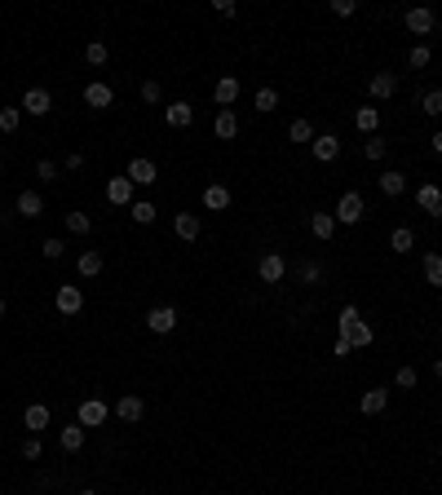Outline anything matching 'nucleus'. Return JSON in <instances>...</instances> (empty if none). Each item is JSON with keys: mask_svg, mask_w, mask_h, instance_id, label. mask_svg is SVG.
Here are the masks:
<instances>
[{"mask_svg": "<svg viewBox=\"0 0 442 495\" xmlns=\"http://www.w3.org/2000/svg\"><path fill=\"white\" fill-rule=\"evenodd\" d=\"M23 111H27V115H49V111H54V97H49V89H27Z\"/></svg>", "mask_w": 442, "mask_h": 495, "instance_id": "nucleus-10", "label": "nucleus"}, {"mask_svg": "<svg viewBox=\"0 0 442 495\" xmlns=\"http://www.w3.org/2000/svg\"><path fill=\"white\" fill-rule=\"evenodd\" d=\"M212 9H217L221 18H235V0H212Z\"/></svg>", "mask_w": 442, "mask_h": 495, "instance_id": "nucleus-47", "label": "nucleus"}, {"mask_svg": "<svg viewBox=\"0 0 442 495\" xmlns=\"http://www.w3.org/2000/svg\"><path fill=\"white\" fill-rule=\"evenodd\" d=\"M75 270H80V274H85V279H93V274H102V252H93V248H89V252H80V261H75Z\"/></svg>", "mask_w": 442, "mask_h": 495, "instance_id": "nucleus-27", "label": "nucleus"}, {"mask_svg": "<svg viewBox=\"0 0 442 495\" xmlns=\"http://www.w3.org/2000/svg\"><path fill=\"white\" fill-rule=\"evenodd\" d=\"M407 62H412V67L420 71V67H429V62H434V54H429V49H424V44H416L412 54H407Z\"/></svg>", "mask_w": 442, "mask_h": 495, "instance_id": "nucleus-40", "label": "nucleus"}, {"mask_svg": "<svg viewBox=\"0 0 442 495\" xmlns=\"http://www.w3.org/2000/svg\"><path fill=\"white\" fill-rule=\"evenodd\" d=\"M67 230H71V235H89V230H93L89 212H67Z\"/></svg>", "mask_w": 442, "mask_h": 495, "instance_id": "nucleus-34", "label": "nucleus"}, {"mask_svg": "<svg viewBox=\"0 0 442 495\" xmlns=\"http://www.w3.org/2000/svg\"><path fill=\"white\" fill-rule=\"evenodd\" d=\"M274 106H279V93H274V89H257V111L270 115Z\"/></svg>", "mask_w": 442, "mask_h": 495, "instance_id": "nucleus-36", "label": "nucleus"}, {"mask_svg": "<svg viewBox=\"0 0 442 495\" xmlns=\"http://www.w3.org/2000/svg\"><path fill=\"white\" fill-rule=\"evenodd\" d=\"M332 13H340V18H350V13H354V0H332Z\"/></svg>", "mask_w": 442, "mask_h": 495, "instance_id": "nucleus-48", "label": "nucleus"}, {"mask_svg": "<svg viewBox=\"0 0 442 495\" xmlns=\"http://www.w3.org/2000/svg\"><path fill=\"white\" fill-rule=\"evenodd\" d=\"M389 403V389H367L363 398H358V407H363V416H381Z\"/></svg>", "mask_w": 442, "mask_h": 495, "instance_id": "nucleus-21", "label": "nucleus"}, {"mask_svg": "<svg viewBox=\"0 0 442 495\" xmlns=\"http://www.w3.org/2000/svg\"><path fill=\"white\" fill-rule=\"evenodd\" d=\"M309 155H314L319 164H332V159L340 155V138H336V133H323V138H314V142H309Z\"/></svg>", "mask_w": 442, "mask_h": 495, "instance_id": "nucleus-8", "label": "nucleus"}, {"mask_svg": "<svg viewBox=\"0 0 442 495\" xmlns=\"http://www.w3.org/2000/svg\"><path fill=\"white\" fill-rule=\"evenodd\" d=\"M212 97H217V111H231V106L239 102V80H235V75H221L217 89H212Z\"/></svg>", "mask_w": 442, "mask_h": 495, "instance_id": "nucleus-9", "label": "nucleus"}, {"mask_svg": "<svg viewBox=\"0 0 442 495\" xmlns=\"http://www.w3.org/2000/svg\"><path fill=\"white\" fill-rule=\"evenodd\" d=\"M309 230H314L319 239H332L336 235V217L332 212H314V217H309Z\"/></svg>", "mask_w": 442, "mask_h": 495, "instance_id": "nucleus-26", "label": "nucleus"}, {"mask_svg": "<svg viewBox=\"0 0 442 495\" xmlns=\"http://www.w3.org/2000/svg\"><path fill=\"white\" fill-rule=\"evenodd\" d=\"M128 217H133L137 226H151V221H155V204H151V200H137L133 208H128Z\"/></svg>", "mask_w": 442, "mask_h": 495, "instance_id": "nucleus-31", "label": "nucleus"}, {"mask_svg": "<svg viewBox=\"0 0 442 495\" xmlns=\"http://www.w3.org/2000/svg\"><path fill=\"white\" fill-rule=\"evenodd\" d=\"M85 62H89V67H102V62H106V44H102V40H93V44L85 49Z\"/></svg>", "mask_w": 442, "mask_h": 495, "instance_id": "nucleus-37", "label": "nucleus"}, {"mask_svg": "<svg viewBox=\"0 0 442 495\" xmlns=\"http://www.w3.org/2000/svg\"><path fill=\"white\" fill-rule=\"evenodd\" d=\"M0 314H5V301H0Z\"/></svg>", "mask_w": 442, "mask_h": 495, "instance_id": "nucleus-54", "label": "nucleus"}, {"mask_svg": "<svg viewBox=\"0 0 442 495\" xmlns=\"http://www.w3.org/2000/svg\"><path fill=\"white\" fill-rule=\"evenodd\" d=\"M13 208H18V217H27V221H31V217H40V212H44V200H40V190H23Z\"/></svg>", "mask_w": 442, "mask_h": 495, "instance_id": "nucleus-15", "label": "nucleus"}, {"mask_svg": "<svg viewBox=\"0 0 442 495\" xmlns=\"http://www.w3.org/2000/svg\"><path fill=\"white\" fill-rule=\"evenodd\" d=\"M301 283H319V279H323V266H319V261H301Z\"/></svg>", "mask_w": 442, "mask_h": 495, "instance_id": "nucleus-38", "label": "nucleus"}, {"mask_svg": "<svg viewBox=\"0 0 442 495\" xmlns=\"http://www.w3.org/2000/svg\"><path fill=\"white\" fill-rule=\"evenodd\" d=\"M23 128V106H0V133H18Z\"/></svg>", "mask_w": 442, "mask_h": 495, "instance_id": "nucleus-28", "label": "nucleus"}, {"mask_svg": "<svg viewBox=\"0 0 442 495\" xmlns=\"http://www.w3.org/2000/svg\"><path fill=\"white\" fill-rule=\"evenodd\" d=\"M36 177L54 181V177H58V164H54V159H40V164H36Z\"/></svg>", "mask_w": 442, "mask_h": 495, "instance_id": "nucleus-44", "label": "nucleus"}, {"mask_svg": "<svg viewBox=\"0 0 442 495\" xmlns=\"http://www.w3.org/2000/svg\"><path fill=\"white\" fill-rule=\"evenodd\" d=\"M354 124H358V133L376 138V128H381V111H376V106H358L354 111Z\"/></svg>", "mask_w": 442, "mask_h": 495, "instance_id": "nucleus-18", "label": "nucleus"}, {"mask_svg": "<svg viewBox=\"0 0 442 495\" xmlns=\"http://www.w3.org/2000/svg\"><path fill=\"white\" fill-rule=\"evenodd\" d=\"M407 31H412V36H429L434 31V9H407Z\"/></svg>", "mask_w": 442, "mask_h": 495, "instance_id": "nucleus-14", "label": "nucleus"}, {"mask_svg": "<svg viewBox=\"0 0 442 495\" xmlns=\"http://www.w3.org/2000/svg\"><path fill=\"white\" fill-rule=\"evenodd\" d=\"M173 230H177V239H199V217H195V212H177L173 217Z\"/></svg>", "mask_w": 442, "mask_h": 495, "instance_id": "nucleus-19", "label": "nucleus"}, {"mask_svg": "<svg viewBox=\"0 0 442 495\" xmlns=\"http://www.w3.org/2000/svg\"><path fill=\"white\" fill-rule=\"evenodd\" d=\"M381 190H385V195H403V190H407V177H403L398 169L381 173Z\"/></svg>", "mask_w": 442, "mask_h": 495, "instance_id": "nucleus-29", "label": "nucleus"}, {"mask_svg": "<svg viewBox=\"0 0 442 495\" xmlns=\"http://www.w3.org/2000/svg\"><path fill=\"white\" fill-rule=\"evenodd\" d=\"M159 97H164V89H159V80H146V85H142V102H159Z\"/></svg>", "mask_w": 442, "mask_h": 495, "instance_id": "nucleus-42", "label": "nucleus"}, {"mask_svg": "<svg viewBox=\"0 0 442 495\" xmlns=\"http://www.w3.org/2000/svg\"><path fill=\"white\" fill-rule=\"evenodd\" d=\"M367 93H372V97H394V93H398V75H394V71H376L372 85H367Z\"/></svg>", "mask_w": 442, "mask_h": 495, "instance_id": "nucleus-12", "label": "nucleus"}, {"mask_svg": "<svg viewBox=\"0 0 442 495\" xmlns=\"http://www.w3.org/2000/svg\"><path fill=\"white\" fill-rule=\"evenodd\" d=\"M58 442H62V451H80L85 447V424H67L58 434Z\"/></svg>", "mask_w": 442, "mask_h": 495, "instance_id": "nucleus-24", "label": "nucleus"}, {"mask_svg": "<svg viewBox=\"0 0 442 495\" xmlns=\"http://www.w3.org/2000/svg\"><path fill=\"white\" fill-rule=\"evenodd\" d=\"M424 279H429L434 288H442V257H438V252L424 257Z\"/></svg>", "mask_w": 442, "mask_h": 495, "instance_id": "nucleus-32", "label": "nucleus"}, {"mask_svg": "<svg viewBox=\"0 0 442 495\" xmlns=\"http://www.w3.org/2000/svg\"><path fill=\"white\" fill-rule=\"evenodd\" d=\"M164 120H168L173 128H186V124L195 120V106H190V102H173L168 111H164Z\"/></svg>", "mask_w": 442, "mask_h": 495, "instance_id": "nucleus-23", "label": "nucleus"}, {"mask_svg": "<svg viewBox=\"0 0 442 495\" xmlns=\"http://www.w3.org/2000/svg\"><path fill=\"white\" fill-rule=\"evenodd\" d=\"M62 252H67V243H62V239H44V257L49 261H58Z\"/></svg>", "mask_w": 442, "mask_h": 495, "instance_id": "nucleus-43", "label": "nucleus"}, {"mask_svg": "<svg viewBox=\"0 0 442 495\" xmlns=\"http://www.w3.org/2000/svg\"><path fill=\"white\" fill-rule=\"evenodd\" d=\"M142 411H146V403L137 398V393H124V398L116 403V416H120V420H128V424L142 420Z\"/></svg>", "mask_w": 442, "mask_h": 495, "instance_id": "nucleus-17", "label": "nucleus"}, {"mask_svg": "<svg viewBox=\"0 0 442 495\" xmlns=\"http://www.w3.org/2000/svg\"><path fill=\"white\" fill-rule=\"evenodd\" d=\"M133 186H155V177H159V169H155V159H146V155H137L133 164H128V173H124Z\"/></svg>", "mask_w": 442, "mask_h": 495, "instance_id": "nucleus-4", "label": "nucleus"}, {"mask_svg": "<svg viewBox=\"0 0 442 495\" xmlns=\"http://www.w3.org/2000/svg\"><path fill=\"white\" fill-rule=\"evenodd\" d=\"M146 327H151L155 336H168L173 327H177V310L173 305H155L151 314H146Z\"/></svg>", "mask_w": 442, "mask_h": 495, "instance_id": "nucleus-5", "label": "nucleus"}, {"mask_svg": "<svg viewBox=\"0 0 442 495\" xmlns=\"http://www.w3.org/2000/svg\"><path fill=\"white\" fill-rule=\"evenodd\" d=\"M385 151H389V142H385V138H367V146H363V155H367V159H385Z\"/></svg>", "mask_w": 442, "mask_h": 495, "instance_id": "nucleus-39", "label": "nucleus"}, {"mask_svg": "<svg viewBox=\"0 0 442 495\" xmlns=\"http://www.w3.org/2000/svg\"><path fill=\"white\" fill-rule=\"evenodd\" d=\"M420 111H424V115H442V89H429V93H424V97H420Z\"/></svg>", "mask_w": 442, "mask_h": 495, "instance_id": "nucleus-35", "label": "nucleus"}, {"mask_svg": "<svg viewBox=\"0 0 442 495\" xmlns=\"http://www.w3.org/2000/svg\"><path fill=\"white\" fill-rule=\"evenodd\" d=\"M80 495H97V491H80Z\"/></svg>", "mask_w": 442, "mask_h": 495, "instance_id": "nucleus-53", "label": "nucleus"}, {"mask_svg": "<svg viewBox=\"0 0 442 495\" xmlns=\"http://www.w3.org/2000/svg\"><path fill=\"white\" fill-rule=\"evenodd\" d=\"M106 200L116 208H133V181H128V177H111L106 181Z\"/></svg>", "mask_w": 442, "mask_h": 495, "instance_id": "nucleus-7", "label": "nucleus"}, {"mask_svg": "<svg viewBox=\"0 0 442 495\" xmlns=\"http://www.w3.org/2000/svg\"><path fill=\"white\" fill-rule=\"evenodd\" d=\"M340 336H345V341H350V350H367V345L376 341V332H372V323H363V319H358V323L350 327V332H340Z\"/></svg>", "mask_w": 442, "mask_h": 495, "instance_id": "nucleus-16", "label": "nucleus"}, {"mask_svg": "<svg viewBox=\"0 0 442 495\" xmlns=\"http://www.w3.org/2000/svg\"><path fill=\"white\" fill-rule=\"evenodd\" d=\"M358 319H363V314H358V305H345V310H340V319H336V327H340V332H350Z\"/></svg>", "mask_w": 442, "mask_h": 495, "instance_id": "nucleus-41", "label": "nucleus"}, {"mask_svg": "<svg viewBox=\"0 0 442 495\" xmlns=\"http://www.w3.org/2000/svg\"><path fill=\"white\" fill-rule=\"evenodd\" d=\"M54 305H58V314H80V305H85V292H80L75 283H62L58 296H54Z\"/></svg>", "mask_w": 442, "mask_h": 495, "instance_id": "nucleus-6", "label": "nucleus"}, {"mask_svg": "<svg viewBox=\"0 0 442 495\" xmlns=\"http://www.w3.org/2000/svg\"><path fill=\"white\" fill-rule=\"evenodd\" d=\"M398 389H416V367H398Z\"/></svg>", "mask_w": 442, "mask_h": 495, "instance_id": "nucleus-45", "label": "nucleus"}, {"mask_svg": "<svg viewBox=\"0 0 442 495\" xmlns=\"http://www.w3.org/2000/svg\"><path fill=\"white\" fill-rule=\"evenodd\" d=\"M434 151H438V155H442V133H434Z\"/></svg>", "mask_w": 442, "mask_h": 495, "instance_id": "nucleus-51", "label": "nucleus"}, {"mask_svg": "<svg viewBox=\"0 0 442 495\" xmlns=\"http://www.w3.org/2000/svg\"><path fill=\"white\" fill-rule=\"evenodd\" d=\"M257 274H261V283H283V274H288V261L279 252H266L257 261Z\"/></svg>", "mask_w": 442, "mask_h": 495, "instance_id": "nucleus-2", "label": "nucleus"}, {"mask_svg": "<svg viewBox=\"0 0 442 495\" xmlns=\"http://www.w3.org/2000/svg\"><path fill=\"white\" fill-rule=\"evenodd\" d=\"M332 354H336V358H350L354 350H350V341H345V336H336V345H332Z\"/></svg>", "mask_w": 442, "mask_h": 495, "instance_id": "nucleus-49", "label": "nucleus"}, {"mask_svg": "<svg viewBox=\"0 0 442 495\" xmlns=\"http://www.w3.org/2000/svg\"><path fill=\"white\" fill-rule=\"evenodd\" d=\"M111 102H116V93H111V85H102V80H93V85L85 89V106L102 111V106H111Z\"/></svg>", "mask_w": 442, "mask_h": 495, "instance_id": "nucleus-11", "label": "nucleus"}, {"mask_svg": "<svg viewBox=\"0 0 442 495\" xmlns=\"http://www.w3.org/2000/svg\"><path fill=\"white\" fill-rule=\"evenodd\" d=\"M80 164H85V155H80V151H71L67 159H62V169H80Z\"/></svg>", "mask_w": 442, "mask_h": 495, "instance_id": "nucleus-50", "label": "nucleus"}, {"mask_svg": "<svg viewBox=\"0 0 442 495\" xmlns=\"http://www.w3.org/2000/svg\"><path fill=\"white\" fill-rule=\"evenodd\" d=\"M412 243H416V235H412V226H398L394 235H389V248L394 252H412Z\"/></svg>", "mask_w": 442, "mask_h": 495, "instance_id": "nucleus-30", "label": "nucleus"}, {"mask_svg": "<svg viewBox=\"0 0 442 495\" xmlns=\"http://www.w3.org/2000/svg\"><path fill=\"white\" fill-rule=\"evenodd\" d=\"M416 204H420V212H429V217L438 221L442 217V186L438 181H424V186L416 190Z\"/></svg>", "mask_w": 442, "mask_h": 495, "instance_id": "nucleus-3", "label": "nucleus"}, {"mask_svg": "<svg viewBox=\"0 0 442 495\" xmlns=\"http://www.w3.org/2000/svg\"><path fill=\"white\" fill-rule=\"evenodd\" d=\"M23 424L31 429V434H40V429L49 424V407H44V403H31V407H27V416H23Z\"/></svg>", "mask_w": 442, "mask_h": 495, "instance_id": "nucleus-25", "label": "nucleus"}, {"mask_svg": "<svg viewBox=\"0 0 442 495\" xmlns=\"http://www.w3.org/2000/svg\"><path fill=\"white\" fill-rule=\"evenodd\" d=\"M212 133H217L221 142H231L239 133V120H235V111H217V120H212Z\"/></svg>", "mask_w": 442, "mask_h": 495, "instance_id": "nucleus-22", "label": "nucleus"}, {"mask_svg": "<svg viewBox=\"0 0 442 495\" xmlns=\"http://www.w3.org/2000/svg\"><path fill=\"white\" fill-rule=\"evenodd\" d=\"M106 403L102 398H89V403H80V424H85V429H93V424H102L106 420Z\"/></svg>", "mask_w": 442, "mask_h": 495, "instance_id": "nucleus-13", "label": "nucleus"}, {"mask_svg": "<svg viewBox=\"0 0 442 495\" xmlns=\"http://www.w3.org/2000/svg\"><path fill=\"white\" fill-rule=\"evenodd\" d=\"M332 217H336V226H358V221L367 217V204H363V195H358V190H345V195H340V204H336V212H332Z\"/></svg>", "mask_w": 442, "mask_h": 495, "instance_id": "nucleus-1", "label": "nucleus"}, {"mask_svg": "<svg viewBox=\"0 0 442 495\" xmlns=\"http://www.w3.org/2000/svg\"><path fill=\"white\" fill-rule=\"evenodd\" d=\"M288 138L292 142H314V128H309V120H292L288 124Z\"/></svg>", "mask_w": 442, "mask_h": 495, "instance_id": "nucleus-33", "label": "nucleus"}, {"mask_svg": "<svg viewBox=\"0 0 442 495\" xmlns=\"http://www.w3.org/2000/svg\"><path fill=\"white\" fill-rule=\"evenodd\" d=\"M40 456H44V447H40L36 438H27V442H23V460H40Z\"/></svg>", "mask_w": 442, "mask_h": 495, "instance_id": "nucleus-46", "label": "nucleus"}, {"mask_svg": "<svg viewBox=\"0 0 442 495\" xmlns=\"http://www.w3.org/2000/svg\"><path fill=\"white\" fill-rule=\"evenodd\" d=\"M204 208H212V212H226V208H231V190H226L221 181H212V186L204 190Z\"/></svg>", "mask_w": 442, "mask_h": 495, "instance_id": "nucleus-20", "label": "nucleus"}, {"mask_svg": "<svg viewBox=\"0 0 442 495\" xmlns=\"http://www.w3.org/2000/svg\"><path fill=\"white\" fill-rule=\"evenodd\" d=\"M434 376H438V381H442V358H438V362H434Z\"/></svg>", "mask_w": 442, "mask_h": 495, "instance_id": "nucleus-52", "label": "nucleus"}]
</instances>
